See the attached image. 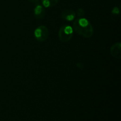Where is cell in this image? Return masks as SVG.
<instances>
[{
    "instance_id": "obj_1",
    "label": "cell",
    "mask_w": 121,
    "mask_h": 121,
    "mask_svg": "<svg viewBox=\"0 0 121 121\" xmlns=\"http://www.w3.org/2000/svg\"><path fill=\"white\" fill-rule=\"evenodd\" d=\"M73 29L81 36L85 38H91L93 35V28L87 19L79 18L73 22Z\"/></svg>"
},
{
    "instance_id": "obj_2",
    "label": "cell",
    "mask_w": 121,
    "mask_h": 121,
    "mask_svg": "<svg viewBox=\"0 0 121 121\" xmlns=\"http://www.w3.org/2000/svg\"><path fill=\"white\" fill-rule=\"evenodd\" d=\"M73 35V29L71 26L64 25L59 31V40L63 43H67L71 40Z\"/></svg>"
},
{
    "instance_id": "obj_3",
    "label": "cell",
    "mask_w": 121,
    "mask_h": 121,
    "mask_svg": "<svg viewBox=\"0 0 121 121\" xmlns=\"http://www.w3.org/2000/svg\"><path fill=\"white\" fill-rule=\"evenodd\" d=\"M49 32L46 26H40L34 31V37L38 41L43 42L48 39Z\"/></svg>"
},
{
    "instance_id": "obj_4",
    "label": "cell",
    "mask_w": 121,
    "mask_h": 121,
    "mask_svg": "<svg viewBox=\"0 0 121 121\" xmlns=\"http://www.w3.org/2000/svg\"><path fill=\"white\" fill-rule=\"evenodd\" d=\"M111 54L113 57L117 59L121 58V44L117 43L114 44L111 48Z\"/></svg>"
},
{
    "instance_id": "obj_5",
    "label": "cell",
    "mask_w": 121,
    "mask_h": 121,
    "mask_svg": "<svg viewBox=\"0 0 121 121\" xmlns=\"http://www.w3.org/2000/svg\"><path fill=\"white\" fill-rule=\"evenodd\" d=\"M61 17L66 21H73L76 18V13L72 9H65L61 13Z\"/></svg>"
},
{
    "instance_id": "obj_6",
    "label": "cell",
    "mask_w": 121,
    "mask_h": 121,
    "mask_svg": "<svg viewBox=\"0 0 121 121\" xmlns=\"http://www.w3.org/2000/svg\"><path fill=\"white\" fill-rule=\"evenodd\" d=\"M45 8L43 5L40 4L36 5L34 10V17L37 19H42L45 16Z\"/></svg>"
},
{
    "instance_id": "obj_7",
    "label": "cell",
    "mask_w": 121,
    "mask_h": 121,
    "mask_svg": "<svg viewBox=\"0 0 121 121\" xmlns=\"http://www.w3.org/2000/svg\"><path fill=\"white\" fill-rule=\"evenodd\" d=\"M41 1L44 8H51L55 6L59 0H41Z\"/></svg>"
},
{
    "instance_id": "obj_8",
    "label": "cell",
    "mask_w": 121,
    "mask_h": 121,
    "mask_svg": "<svg viewBox=\"0 0 121 121\" xmlns=\"http://www.w3.org/2000/svg\"><path fill=\"white\" fill-rule=\"evenodd\" d=\"M85 9L82 8H80L79 9H78V11H77V15L79 17H82L85 15Z\"/></svg>"
},
{
    "instance_id": "obj_9",
    "label": "cell",
    "mask_w": 121,
    "mask_h": 121,
    "mask_svg": "<svg viewBox=\"0 0 121 121\" xmlns=\"http://www.w3.org/2000/svg\"><path fill=\"white\" fill-rule=\"evenodd\" d=\"M112 14H118L119 13V9L118 8V7H115L112 11Z\"/></svg>"
},
{
    "instance_id": "obj_10",
    "label": "cell",
    "mask_w": 121,
    "mask_h": 121,
    "mask_svg": "<svg viewBox=\"0 0 121 121\" xmlns=\"http://www.w3.org/2000/svg\"><path fill=\"white\" fill-rule=\"evenodd\" d=\"M30 2L34 4L35 5L38 4H40V0H28Z\"/></svg>"
}]
</instances>
